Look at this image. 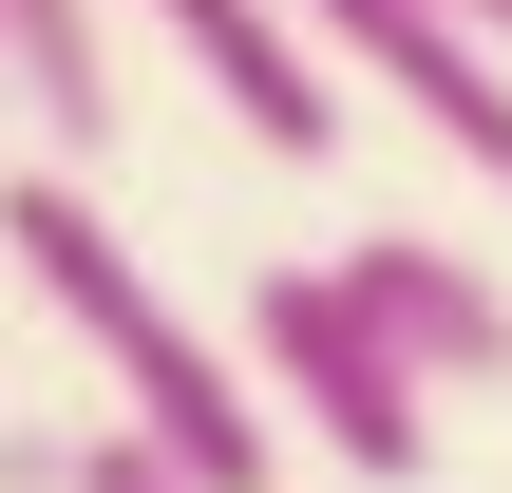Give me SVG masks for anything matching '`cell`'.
Returning <instances> with one entry per match:
<instances>
[{
	"label": "cell",
	"mask_w": 512,
	"mask_h": 493,
	"mask_svg": "<svg viewBox=\"0 0 512 493\" xmlns=\"http://www.w3.org/2000/svg\"><path fill=\"white\" fill-rule=\"evenodd\" d=\"M0 247H19V285H38L76 342H95L114 418H152V437H171L209 493H266V475H285V418L247 399V361H228V342H209V323H190V304H171L133 247H114V209H95L76 171H0Z\"/></svg>",
	"instance_id": "1"
},
{
	"label": "cell",
	"mask_w": 512,
	"mask_h": 493,
	"mask_svg": "<svg viewBox=\"0 0 512 493\" xmlns=\"http://www.w3.org/2000/svg\"><path fill=\"white\" fill-rule=\"evenodd\" d=\"M247 361H266V399H285L361 493L437 475V380L399 361V323H380L342 266H247Z\"/></svg>",
	"instance_id": "2"
},
{
	"label": "cell",
	"mask_w": 512,
	"mask_h": 493,
	"mask_svg": "<svg viewBox=\"0 0 512 493\" xmlns=\"http://www.w3.org/2000/svg\"><path fill=\"white\" fill-rule=\"evenodd\" d=\"M304 38H323L361 95H399L475 190H512V57L456 19V0H304Z\"/></svg>",
	"instance_id": "3"
},
{
	"label": "cell",
	"mask_w": 512,
	"mask_h": 493,
	"mask_svg": "<svg viewBox=\"0 0 512 493\" xmlns=\"http://www.w3.org/2000/svg\"><path fill=\"white\" fill-rule=\"evenodd\" d=\"M209 95H228V133L247 152H285V171H323L342 152V57L304 38V0H133Z\"/></svg>",
	"instance_id": "4"
},
{
	"label": "cell",
	"mask_w": 512,
	"mask_h": 493,
	"mask_svg": "<svg viewBox=\"0 0 512 493\" xmlns=\"http://www.w3.org/2000/svg\"><path fill=\"white\" fill-rule=\"evenodd\" d=\"M342 285L399 323V361H418L437 399H494V380H512V285L475 266V247H437V228H361Z\"/></svg>",
	"instance_id": "5"
},
{
	"label": "cell",
	"mask_w": 512,
	"mask_h": 493,
	"mask_svg": "<svg viewBox=\"0 0 512 493\" xmlns=\"http://www.w3.org/2000/svg\"><path fill=\"white\" fill-rule=\"evenodd\" d=\"M0 57H19V114L57 133V171L114 152V19L95 0H0Z\"/></svg>",
	"instance_id": "6"
},
{
	"label": "cell",
	"mask_w": 512,
	"mask_h": 493,
	"mask_svg": "<svg viewBox=\"0 0 512 493\" xmlns=\"http://www.w3.org/2000/svg\"><path fill=\"white\" fill-rule=\"evenodd\" d=\"M57 493H209V475H190L152 418H114V437H76V456H57Z\"/></svg>",
	"instance_id": "7"
},
{
	"label": "cell",
	"mask_w": 512,
	"mask_h": 493,
	"mask_svg": "<svg viewBox=\"0 0 512 493\" xmlns=\"http://www.w3.org/2000/svg\"><path fill=\"white\" fill-rule=\"evenodd\" d=\"M456 19H475V38H494V57H512V0H456Z\"/></svg>",
	"instance_id": "8"
},
{
	"label": "cell",
	"mask_w": 512,
	"mask_h": 493,
	"mask_svg": "<svg viewBox=\"0 0 512 493\" xmlns=\"http://www.w3.org/2000/svg\"><path fill=\"white\" fill-rule=\"evenodd\" d=\"M0 114H19V57H0Z\"/></svg>",
	"instance_id": "9"
}]
</instances>
